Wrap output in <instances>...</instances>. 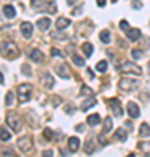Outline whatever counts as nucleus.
Wrapping results in <instances>:
<instances>
[{
	"mask_svg": "<svg viewBox=\"0 0 150 157\" xmlns=\"http://www.w3.org/2000/svg\"><path fill=\"white\" fill-rule=\"evenodd\" d=\"M44 136L47 138V140H52V138H54V133H52V131H51L49 128H47V129L44 131Z\"/></svg>",
	"mask_w": 150,
	"mask_h": 157,
	"instance_id": "obj_34",
	"label": "nucleus"
},
{
	"mask_svg": "<svg viewBox=\"0 0 150 157\" xmlns=\"http://www.w3.org/2000/svg\"><path fill=\"white\" fill-rule=\"evenodd\" d=\"M82 51H84V56L86 58H91L93 56V52H94V47H93V44H89V42H84Z\"/></svg>",
	"mask_w": 150,
	"mask_h": 157,
	"instance_id": "obj_17",
	"label": "nucleus"
},
{
	"mask_svg": "<svg viewBox=\"0 0 150 157\" xmlns=\"http://www.w3.org/2000/svg\"><path fill=\"white\" fill-rule=\"evenodd\" d=\"M128 113H129V117H140V107L136 105V103H133V101H129L128 103Z\"/></svg>",
	"mask_w": 150,
	"mask_h": 157,
	"instance_id": "obj_9",
	"label": "nucleus"
},
{
	"mask_svg": "<svg viewBox=\"0 0 150 157\" xmlns=\"http://www.w3.org/2000/svg\"><path fill=\"white\" fill-rule=\"evenodd\" d=\"M51 54H52V56H60V58H65V52H63V51H60V49H52V51H51Z\"/></svg>",
	"mask_w": 150,
	"mask_h": 157,
	"instance_id": "obj_33",
	"label": "nucleus"
},
{
	"mask_svg": "<svg viewBox=\"0 0 150 157\" xmlns=\"http://www.w3.org/2000/svg\"><path fill=\"white\" fill-rule=\"evenodd\" d=\"M138 86V80L136 78H128V77H124L119 80V89H122V91H131L133 87H136Z\"/></svg>",
	"mask_w": 150,
	"mask_h": 157,
	"instance_id": "obj_6",
	"label": "nucleus"
},
{
	"mask_svg": "<svg viewBox=\"0 0 150 157\" xmlns=\"http://www.w3.org/2000/svg\"><path fill=\"white\" fill-rule=\"evenodd\" d=\"M108 105H110V108H112V112H113V115L115 117H121L122 115V105H121V101L119 100H115V98H112L110 101H108Z\"/></svg>",
	"mask_w": 150,
	"mask_h": 157,
	"instance_id": "obj_7",
	"label": "nucleus"
},
{
	"mask_svg": "<svg viewBox=\"0 0 150 157\" xmlns=\"http://www.w3.org/2000/svg\"><path fill=\"white\" fill-rule=\"evenodd\" d=\"M86 73H87V77H89V78H94V72H93L91 68H87V70H86Z\"/></svg>",
	"mask_w": 150,
	"mask_h": 157,
	"instance_id": "obj_40",
	"label": "nucleus"
},
{
	"mask_svg": "<svg viewBox=\"0 0 150 157\" xmlns=\"http://www.w3.org/2000/svg\"><path fill=\"white\" fill-rule=\"evenodd\" d=\"M2 157H16V155H14L11 150H4L2 152Z\"/></svg>",
	"mask_w": 150,
	"mask_h": 157,
	"instance_id": "obj_38",
	"label": "nucleus"
},
{
	"mask_svg": "<svg viewBox=\"0 0 150 157\" xmlns=\"http://www.w3.org/2000/svg\"><path fill=\"white\" fill-rule=\"evenodd\" d=\"M133 7L136 11H140V9H141V2H140V0H133Z\"/></svg>",
	"mask_w": 150,
	"mask_h": 157,
	"instance_id": "obj_37",
	"label": "nucleus"
},
{
	"mask_svg": "<svg viewBox=\"0 0 150 157\" xmlns=\"http://www.w3.org/2000/svg\"><path fill=\"white\" fill-rule=\"evenodd\" d=\"M148 67H150V65H148Z\"/></svg>",
	"mask_w": 150,
	"mask_h": 157,
	"instance_id": "obj_44",
	"label": "nucleus"
},
{
	"mask_svg": "<svg viewBox=\"0 0 150 157\" xmlns=\"http://www.w3.org/2000/svg\"><path fill=\"white\" fill-rule=\"evenodd\" d=\"M32 93H33L32 84H21L17 87V98H19L21 103H26V101L32 98Z\"/></svg>",
	"mask_w": 150,
	"mask_h": 157,
	"instance_id": "obj_2",
	"label": "nucleus"
},
{
	"mask_svg": "<svg viewBox=\"0 0 150 157\" xmlns=\"http://www.w3.org/2000/svg\"><path fill=\"white\" fill-rule=\"evenodd\" d=\"M12 100H14V94H12V93H7L6 94V105L7 107H11L12 105Z\"/></svg>",
	"mask_w": 150,
	"mask_h": 157,
	"instance_id": "obj_32",
	"label": "nucleus"
},
{
	"mask_svg": "<svg viewBox=\"0 0 150 157\" xmlns=\"http://www.w3.org/2000/svg\"><path fill=\"white\" fill-rule=\"evenodd\" d=\"M140 148H141L147 155H150V141H141V143H140Z\"/></svg>",
	"mask_w": 150,
	"mask_h": 157,
	"instance_id": "obj_28",
	"label": "nucleus"
},
{
	"mask_svg": "<svg viewBox=\"0 0 150 157\" xmlns=\"http://www.w3.org/2000/svg\"><path fill=\"white\" fill-rule=\"evenodd\" d=\"M141 56H143V52H141V51H138V49L133 51V59H140Z\"/></svg>",
	"mask_w": 150,
	"mask_h": 157,
	"instance_id": "obj_35",
	"label": "nucleus"
},
{
	"mask_svg": "<svg viewBox=\"0 0 150 157\" xmlns=\"http://www.w3.org/2000/svg\"><path fill=\"white\" fill-rule=\"evenodd\" d=\"M101 122V117L98 115V113H91L87 117V124L89 126H96V124H100Z\"/></svg>",
	"mask_w": 150,
	"mask_h": 157,
	"instance_id": "obj_21",
	"label": "nucleus"
},
{
	"mask_svg": "<svg viewBox=\"0 0 150 157\" xmlns=\"http://www.w3.org/2000/svg\"><path fill=\"white\" fill-rule=\"evenodd\" d=\"M112 126H113V122H112V117H105V122H103V135L110 133V131H112Z\"/></svg>",
	"mask_w": 150,
	"mask_h": 157,
	"instance_id": "obj_23",
	"label": "nucleus"
},
{
	"mask_svg": "<svg viewBox=\"0 0 150 157\" xmlns=\"http://www.w3.org/2000/svg\"><path fill=\"white\" fill-rule=\"evenodd\" d=\"M21 33H23L25 39H30L32 33H33V25H32V23H28V21L21 23Z\"/></svg>",
	"mask_w": 150,
	"mask_h": 157,
	"instance_id": "obj_8",
	"label": "nucleus"
},
{
	"mask_svg": "<svg viewBox=\"0 0 150 157\" xmlns=\"http://www.w3.org/2000/svg\"><path fill=\"white\" fill-rule=\"evenodd\" d=\"M73 65H75V67H84V65H86V61H84V58L77 56V54H73Z\"/></svg>",
	"mask_w": 150,
	"mask_h": 157,
	"instance_id": "obj_27",
	"label": "nucleus"
},
{
	"mask_svg": "<svg viewBox=\"0 0 150 157\" xmlns=\"http://www.w3.org/2000/svg\"><path fill=\"white\" fill-rule=\"evenodd\" d=\"M80 94L91 96V94H93V89H91V87H89V86H82V91H80Z\"/></svg>",
	"mask_w": 150,
	"mask_h": 157,
	"instance_id": "obj_31",
	"label": "nucleus"
},
{
	"mask_svg": "<svg viewBox=\"0 0 150 157\" xmlns=\"http://www.w3.org/2000/svg\"><path fill=\"white\" fill-rule=\"evenodd\" d=\"M115 138L119 141H126V140H128V133H126L124 129H119V131L115 133Z\"/></svg>",
	"mask_w": 150,
	"mask_h": 157,
	"instance_id": "obj_26",
	"label": "nucleus"
},
{
	"mask_svg": "<svg viewBox=\"0 0 150 157\" xmlns=\"http://www.w3.org/2000/svg\"><path fill=\"white\" fill-rule=\"evenodd\" d=\"M94 105H96V100H94V98H89V100H86L82 105H80V110H82V112H87L89 108L94 107Z\"/></svg>",
	"mask_w": 150,
	"mask_h": 157,
	"instance_id": "obj_18",
	"label": "nucleus"
},
{
	"mask_svg": "<svg viewBox=\"0 0 150 157\" xmlns=\"http://www.w3.org/2000/svg\"><path fill=\"white\" fill-rule=\"evenodd\" d=\"M7 126H9L12 131L19 133V131H21V117H19L17 113H9V115H7Z\"/></svg>",
	"mask_w": 150,
	"mask_h": 157,
	"instance_id": "obj_5",
	"label": "nucleus"
},
{
	"mask_svg": "<svg viewBox=\"0 0 150 157\" xmlns=\"http://www.w3.org/2000/svg\"><path fill=\"white\" fill-rule=\"evenodd\" d=\"M56 72L60 73V77L61 78H70V75H72L67 65H58V67H56Z\"/></svg>",
	"mask_w": 150,
	"mask_h": 157,
	"instance_id": "obj_11",
	"label": "nucleus"
},
{
	"mask_svg": "<svg viewBox=\"0 0 150 157\" xmlns=\"http://www.w3.org/2000/svg\"><path fill=\"white\" fill-rule=\"evenodd\" d=\"M140 136H147V138H148L150 136V124H147V122H143L141 124V126H140Z\"/></svg>",
	"mask_w": 150,
	"mask_h": 157,
	"instance_id": "obj_22",
	"label": "nucleus"
},
{
	"mask_svg": "<svg viewBox=\"0 0 150 157\" xmlns=\"http://www.w3.org/2000/svg\"><path fill=\"white\" fill-rule=\"evenodd\" d=\"M0 136H2V141H4V143L11 140V133H9L6 128H2V133H0Z\"/></svg>",
	"mask_w": 150,
	"mask_h": 157,
	"instance_id": "obj_29",
	"label": "nucleus"
},
{
	"mask_svg": "<svg viewBox=\"0 0 150 157\" xmlns=\"http://www.w3.org/2000/svg\"><path fill=\"white\" fill-rule=\"evenodd\" d=\"M49 26H51V19L49 17H40L39 21H37V28L42 30V32L49 30Z\"/></svg>",
	"mask_w": 150,
	"mask_h": 157,
	"instance_id": "obj_13",
	"label": "nucleus"
},
{
	"mask_svg": "<svg viewBox=\"0 0 150 157\" xmlns=\"http://www.w3.org/2000/svg\"><path fill=\"white\" fill-rule=\"evenodd\" d=\"M106 68H108V63L106 61H100L96 65V70H98V72H106Z\"/></svg>",
	"mask_w": 150,
	"mask_h": 157,
	"instance_id": "obj_30",
	"label": "nucleus"
},
{
	"mask_svg": "<svg viewBox=\"0 0 150 157\" xmlns=\"http://www.w3.org/2000/svg\"><path fill=\"white\" fill-rule=\"evenodd\" d=\"M128 157H136V155H134V154H129V155Z\"/></svg>",
	"mask_w": 150,
	"mask_h": 157,
	"instance_id": "obj_43",
	"label": "nucleus"
},
{
	"mask_svg": "<svg viewBox=\"0 0 150 157\" xmlns=\"http://www.w3.org/2000/svg\"><path fill=\"white\" fill-rule=\"evenodd\" d=\"M98 2V6L100 7H105V4H106V0H96Z\"/></svg>",
	"mask_w": 150,
	"mask_h": 157,
	"instance_id": "obj_41",
	"label": "nucleus"
},
{
	"mask_svg": "<svg viewBox=\"0 0 150 157\" xmlns=\"http://www.w3.org/2000/svg\"><path fill=\"white\" fill-rule=\"evenodd\" d=\"M79 148H80V140H79L77 136L68 138V150L70 152H77Z\"/></svg>",
	"mask_w": 150,
	"mask_h": 157,
	"instance_id": "obj_10",
	"label": "nucleus"
},
{
	"mask_svg": "<svg viewBox=\"0 0 150 157\" xmlns=\"http://www.w3.org/2000/svg\"><path fill=\"white\" fill-rule=\"evenodd\" d=\"M17 148L25 154H30L33 150V141H32V136H23L17 140Z\"/></svg>",
	"mask_w": 150,
	"mask_h": 157,
	"instance_id": "obj_4",
	"label": "nucleus"
},
{
	"mask_svg": "<svg viewBox=\"0 0 150 157\" xmlns=\"http://www.w3.org/2000/svg\"><path fill=\"white\" fill-rule=\"evenodd\" d=\"M67 2H68V4H70V6H72V4H73V2H75V0H67Z\"/></svg>",
	"mask_w": 150,
	"mask_h": 157,
	"instance_id": "obj_42",
	"label": "nucleus"
},
{
	"mask_svg": "<svg viewBox=\"0 0 150 157\" xmlns=\"http://www.w3.org/2000/svg\"><path fill=\"white\" fill-rule=\"evenodd\" d=\"M67 26H70V19L68 17H60L56 21V28L58 30H63V28H67Z\"/></svg>",
	"mask_w": 150,
	"mask_h": 157,
	"instance_id": "obj_19",
	"label": "nucleus"
},
{
	"mask_svg": "<svg viewBox=\"0 0 150 157\" xmlns=\"http://www.w3.org/2000/svg\"><path fill=\"white\" fill-rule=\"evenodd\" d=\"M2 56L7 59H14L19 56V49L16 47L14 42H2Z\"/></svg>",
	"mask_w": 150,
	"mask_h": 157,
	"instance_id": "obj_1",
	"label": "nucleus"
},
{
	"mask_svg": "<svg viewBox=\"0 0 150 157\" xmlns=\"http://www.w3.org/2000/svg\"><path fill=\"white\" fill-rule=\"evenodd\" d=\"M4 16L9 17V19H12V17L16 16V9L12 6H4Z\"/></svg>",
	"mask_w": 150,
	"mask_h": 157,
	"instance_id": "obj_20",
	"label": "nucleus"
},
{
	"mask_svg": "<svg viewBox=\"0 0 150 157\" xmlns=\"http://www.w3.org/2000/svg\"><path fill=\"white\" fill-rule=\"evenodd\" d=\"M100 40L103 42V44H110V40H112L110 32H108V30H103V32L100 33Z\"/></svg>",
	"mask_w": 150,
	"mask_h": 157,
	"instance_id": "obj_24",
	"label": "nucleus"
},
{
	"mask_svg": "<svg viewBox=\"0 0 150 157\" xmlns=\"http://www.w3.org/2000/svg\"><path fill=\"white\" fill-rule=\"evenodd\" d=\"M94 141L91 140V138H89L87 141H86V147H84V150H86V154H93V152H94Z\"/></svg>",
	"mask_w": 150,
	"mask_h": 157,
	"instance_id": "obj_25",
	"label": "nucleus"
},
{
	"mask_svg": "<svg viewBox=\"0 0 150 157\" xmlns=\"http://www.w3.org/2000/svg\"><path fill=\"white\" fill-rule=\"evenodd\" d=\"M119 26H121V30H124V32H128V30H129L128 21H121V23H119Z\"/></svg>",
	"mask_w": 150,
	"mask_h": 157,
	"instance_id": "obj_36",
	"label": "nucleus"
},
{
	"mask_svg": "<svg viewBox=\"0 0 150 157\" xmlns=\"http://www.w3.org/2000/svg\"><path fill=\"white\" fill-rule=\"evenodd\" d=\"M30 59H32V61L40 63V61H44V54H42L39 49H33L32 52H30Z\"/></svg>",
	"mask_w": 150,
	"mask_h": 157,
	"instance_id": "obj_16",
	"label": "nucleus"
},
{
	"mask_svg": "<svg viewBox=\"0 0 150 157\" xmlns=\"http://www.w3.org/2000/svg\"><path fill=\"white\" fill-rule=\"evenodd\" d=\"M42 157H52V150H44L42 152Z\"/></svg>",
	"mask_w": 150,
	"mask_h": 157,
	"instance_id": "obj_39",
	"label": "nucleus"
},
{
	"mask_svg": "<svg viewBox=\"0 0 150 157\" xmlns=\"http://www.w3.org/2000/svg\"><path fill=\"white\" fill-rule=\"evenodd\" d=\"M126 35H128L129 40H133V42H136V40L141 37V32H140L138 28H129L128 32H126Z\"/></svg>",
	"mask_w": 150,
	"mask_h": 157,
	"instance_id": "obj_12",
	"label": "nucleus"
},
{
	"mask_svg": "<svg viewBox=\"0 0 150 157\" xmlns=\"http://www.w3.org/2000/svg\"><path fill=\"white\" fill-rule=\"evenodd\" d=\"M42 84H44L45 89L52 87V86H54V78H52V75H49V73H44V75H42Z\"/></svg>",
	"mask_w": 150,
	"mask_h": 157,
	"instance_id": "obj_15",
	"label": "nucleus"
},
{
	"mask_svg": "<svg viewBox=\"0 0 150 157\" xmlns=\"http://www.w3.org/2000/svg\"><path fill=\"white\" fill-rule=\"evenodd\" d=\"M117 68L122 73H134V75H141V68L138 65H134L131 61H122L121 65H117Z\"/></svg>",
	"mask_w": 150,
	"mask_h": 157,
	"instance_id": "obj_3",
	"label": "nucleus"
},
{
	"mask_svg": "<svg viewBox=\"0 0 150 157\" xmlns=\"http://www.w3.org/2000/svg\"><path fill=\"white\" fill-rule=\"evenodd\" d=\"M47 2L45 0H32V7H33V11H45L47 9Z\"/></svg>",
	"mask_w": 150,
	"mask_h": 157,
	"instance_id": "obj_14",
	"label": "nucleus"
}]
</instances>
